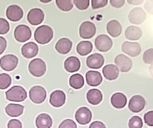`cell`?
<instances>
[{"instance_id": "obj_1", "label": "cell", "mask_w": 153, "mask_h": 128, "mask_svg": "<svg viewBox=\"0 0 153 128\" xmlns=\"http://www.w3.org/2000/svg\"><path fill=\"white\" fill-rule=\"evenodd\" d=\"M53 37V31L48 25H43L36 29L34 39L36 41L41 44L48 43Z\"/></svg>"}, {"instance_id": "obj_2", "label": "cell", "mask_w": 153, "mask_h": 128, "mask_svg": "<svg viewBox=\"0 0 153 128\" xmlns=\"http://www.w3.org/2000/svg\"><path fill=\"white\" fill-rule=\"evenodd\" d=\"M6 98L8 101L21 102L27 98V92L23 87L14 86L5 93Z\"/></svg>"}, {"instance_id": "obj_3", "label": "cell", "mask_w": 153, "mask_h": 128, "mask_svg": "<svg viewBox=\"0 0 153 128\" xmlns=\"http://www.w3.org/2000/svg\"><path fill=\"white\" fill-rule=\"evenodd\" d=\"M28 69L32 75L39 78L45 74L47 71V65L42 59L35 58L30 61Z\"/></svg>"}, {"instance_id": "obj_4", "label": "cell", "mask_w": 153, "mask_h": 128, "mask_svg": "<svg viewBox=\"0 0 153 128\" xmlns=\"http://www.w3.org/2000/svg\"><path fill=\"white\" fill-rule=\"evenodd\" d=\"M29 98L33 103L40 104L47 98V91L42 86H34L29 90Z\"/></svg>"}, {"instance_id": "obj_5", "label": "cell", "mask_w": 153, "mask_h": 128, "mask_svg": "<svg viewBox=\"0 0 153 128\" xmlns=\"http://www.w3.org/2000/svg\"><path fill=\"white\" fill-rule=\"evenodd\" d=\"M32 31L26 25H19L14 30V38L18 42L24 43L31 38Z\"/></svg>"}, {"instance_id": "obj_6", "label": "cell", "mask_w": 153, "mask_h": 128, "mask_svg": "<svg viewBox=\"0 0 153 128\" xmlns=\"http://www.w3.org/2000/svg\"><path fill=\"white\" fill-rule=\"evenodd\" d=\"M113 41L105 34L99 35L95 39V47L101 52H108L113 47Z\"/></svg>"}, {"instance_id": "obj_7", "label": "cell", "mask_w": 153, "mask_h": 128, "mask_svg": "<svg viewBox=\"0 0 153 128\" xmlns=\"http://www.w3.org/2000/svg\"><path fill=\"white\" fill-rule=\"evenodd\" d=\"M19 64V59L14 55H6L0 58V67L5 71H12Z\"/></svg>"}, {"instance_id": "obj_8", "label": "cell", "mask_w": 153, "mask_h": 128, "mask_svg": "<svg viewBox=\"0 0 153 128\" xmlns=\"http://www.w3.org/2000/svg\"><path fill=\"white\" fill-rule=\"evenodd\" d=\"M96 27L94 23L85 21L81 24L79 33L81 38L88 39L92 38L96 34Z\"/></svg>"}, {"instance_id": "obj_9", "label": "cell", "mask_w": 153, "mask_h": 128, "mask_svg": "<svg viewBox=\"0 0 153 128\" xmlns=\"http://www.w3.org/2000/svg\"><path fill=\"white\" fill-rule=\"evenodd\" d=\"M114 63L121 73H128L131 70L133 65L131 60L123 54L117 55L114 59Z\"/></svg>"}, {"instance_id": "obj_10", "label": "cell", "mask_w": 153, "mask_h": 128, "mask_svg": "<svg viewBox=\"0 0 153 128\" xmlns=\"http://www.w3.org/2000/svg\"><path fill=\"white\" fill-rule=\"evenodd\" d=\"M75 119L79 124L86 125L91 121L92 114H91V110L87 107H81L76 112Z\"/></svg>"}, {"instance_id": "obj_11", "label": "cell", "mask_w": 153, "mask_h": 128, "mask_svg": "<svg viewBox=\"0 0 153 128\" xmlns=\"http://www.w3.org/2000/svg\"><path fill=\"white\" fill-rule=\"evenodd\" d=\"M128 18L131 24L139 25L145 21L146 18V13L142 8L137 7L131 10Z\"/></svg>"}, {"instance_id": "obj_12", "label": "cell", "mask_w": 153, "mask_h": 128, "mask_svg": "<svg viewBox=\"0 0 153 128\" xmlns=\"http://www.w3.org/2000/svg\"><path fill=\"white\" fill-rule=\"evenodd\" d=\"M45 18V13L40 8H33L29 12L27 19L29 23L33 25H37L42 24Z\"/></svg>"}, {"instance_id": "obj_13", "label": "cell", "mask_w": 153, "mask_h": 128, "mask_svg": "<svg viewBox=\"0 0 153 128\" xmlns=\"http://www.w3.org/2000/svg\"><path fill=\"white\" fill-rule=\"evenodd\" d=\"M146 105V101L140 95H135L132 96L129 101L128 109L134 113H139L144 110Z\"/></svg>"}, {"instance_id": "obj_14", "label": "cell", "mask_w": 153, "mask_h": 128, "mask_svg": "<svg viewBox=\"0 0 153 128\" xmlns=\"http://www.w3.org/2000/svg\"><path fill=\"white\" fill-rule=\"evenodd\" d=\"M121 50L130 57H135L140 53L141 47L138 43L125 41L121 46Z\"/></svg>"}, {"instance_id": "obj_15", "label": "cell", "mask_w": 153, "mask_h": 128, "mask_svg": "<svg viewBox=\"0 0 153 128\" xmlns=\"http://www.w3.org/2000/svg\"><path fill=\"white\" fill-rule=\"evenodd\" d=\"M6 15L10 21L17 22L22 18L24 12L18 5L12 4L7 8Z\"/></svg>"}, {"instance_id": "obj_16", "label": "cell", "mask_w": 153, "mask_h": 128, "mask_svg": "<svg viewBox=\"0 0 153 128\" xmlns=\"http://www.w3.org/2000/svg\"><path fill=\"white\" fill-rule=\"evenodd\" d=\"M65 94L62 90L54 91L50 96V104L56 108L63 106L65 103Z\"/></svg>"}, {"instance_id": "obj_17", "label": "cell", "mask_w": 153, "mask_h": 128, "mask_svg": "<svg viewBox=\"0 0 153 128\" xmlns=\"http://www.w3.org/2000/svg\"><path fill=\"white\" fill-rule=\"evenodd\" d=\"M86 64L90 69H99L104 65V58L100 53H94L86 58Z\"/></svg>"}, {"instance_id": "obj_18", "label": "cell", "mask_w": 153, "mask_h": 128, "mask_svg": "<svg viewBox=\"0 0 153 128\" xmlns=\"http://www.w3.org/2000/svg\"><path fill=\"white\" fill-rule=\"evenodd\" d=\"M38 47L34 42H29L22 46L21 53L23 57L26 58H31L36 56L38 53Z\"/></svg>"}, {"instance_id": "obj_19", "label": "cell", "mask_w": 153, "mask_h": 128, "mask_svg": "<svg viewBox=\"0 0 153 128\" xmlns=\"http://www.w3.org/2000/svg\"><path fill=\"white\" fill-rule=\"evenodd\" d=\"M86 83L90 86H98L102 83V77L98 71L89 70L86 74Z\"/></svg>"}, {"instance_id": "obj_20", "label": "cell", "mask_w": 153, "mask_h": 128, "mask_svg": "<svg viewBox=\"0 0 153 128\" xmlns=\"http://www.w3.org/2000/svg\"><path fill=\"white\" fill-rule=\"evenodd\" d=\"M73 47V42L68 38H61L55 44V50L60 54L66 55L70 52Z\"/></svg>"}, {"instance_id": "obj_21", "label": "cell", "mask_w": 153, "mask_h": 128, "mask_svg": "<svg viewBox=\"0 0 153 128\" xmlns=\"http://www.w3.org/2000/svg\"><path fill=\"white\" fill-rule=\"evenodd\" d=\"M64 66L66 71L70 73H73L79 70L81 62L78 57L72 56V57H68L65 60Z\"/></svg>"}, {"instance_id": "obj_22", "label": "cell", "mask_w": 153, "mask_h": 128, "mask_svg": "<svg viewBox=\"0 0 153 128\" xmlns=\"http://www.w3.org/2000/svg\"><path fill=\"white\" fill-rule=\"evenodd\" d=\"M102 74L104 78L109 81H113L118 78L120 70L116 65L108 64L102 69Z\"/></svg>"}, {"instance_id": "obj_23", "label": "cell", "mask_w": 153, "mask_h": 128, "mask_svg": "<svg viewBox=\"0 0 153 128\" xmlns=\"http://www.w3.org/2000/svg\"><path fill=\"white\" fill-rule=\"evenodd\" d=\"M106 29L108 34L113 38L120 36L122 33L121 25L116 20H112L109 21L107 24Z\"/></svg>"}, {"instance_id": "obj_24", "label": "cell", "mask_w": 153, "mask_h": 128, "mask_svg": "<svg viewBox=\"0 0 153 128\" xmlns=\"http://www.w3.org/2000/svg\"><path fill=\"white\" fill-rule=\"evenodd\" d=\"M111 103L115 109H121L126 106L127 98L123 93H116L111 96Z\"/></svg>"}, {"instance_id": "obj_25", "label": "cell", "mask_w": 153, "mask_h": 128, "mask_svg": "<svg viewBox=\"0 0 153 128\" xmlns=\"http://www.w3.org/2000/svg\"><path fill=\"white\" fill-rule=\"evenodd\" d=\"M52 124V117L47 114H41L36 119V126L37 128H51Z\"/></svg>"}, {"instance_id": "obj_26", "label": "cell", "mask_w": 153, "mask_h": 128, "mask_svg": "<svg viewBox=\"0 0 153 128\" xmlns=\"http://www.w3.org/2000/svg\"><path fill=\"white\" fill-rule=\"evenodd\" d=\"M86 98L89 104L93 105H97L102 101L103 96L100 90L97 89H91L89 90L86 94Z\"/></svg>"}, {"instance_id": "obj_27", "label": "cell", "mask_w": 153, "mask_h": 128, "mask_svg": "<svg viewBox=\"0 0 153 128\" xmlns=\"http://www.w3.org/2000/svg\"><path fill=\"white\" fill-rule=\"evenodd\" d=\"M125 38L131 41L139 40L142 36V30L137 26H129L127 27L125 32Z\"/></svg>"}, {"instance_id": "obj_28", "label": "cell", "mask_w": 153, "mask_h": 128, "mask_svg": "<svg viewBox=\"0 0 153 128\" xmlns=\"http://www.w3.org/2000/svg\"><path fill=\"white\" fill-rule=\"evenodd\" d=\"M24 107L23 105L15 104H10L5 107V112L10 117L20 116L24 112Z\"/></svg>"}, {"instance_id": "obj_29", "label": "cell", "mask_w": 153, "mask_h": 128, "mask_svg": "<svg viewBox=\"0 0 153 128\" xmlns=\"http://www.w3.org/2000/svg\"><path fill=\"white\" fill-rule=\"evenodd\" d=\"M93 50V45L88 41L79 42L76 47V52L81 56H86L90 54Z\"/></svg>"}, {"instance_id": "obj_30", "label": "cell", "mask_w": 153, "mask_h": 128, "mask_svg": "<svg viewBox=\"0 0 153 128\" xmlns=\"http://www.w3.org/2000/svg\"><path fill=\"white\" fill-rule=\"evenodd\" d=\"M69 82V85L75 90H79L83 88L85 84L83 77L80 74H75L71 75Z\"/></svg>"}, {"instance_id": "obj_31", "label": "cell", "mask_w": 153, "mask_h": 128, "mask_svg": "<svg viewBox=\"0 0 153 128\" xmlns=\"http://www.w3.org/2000/svg\"><path fill=\"white\" fill-rule=\"evenodd\" d=\"M55 3L57 7L64 12H69L73 8V1L71 0H57Z\"/></svg>"}, {"instance_id": "obj_32", "label": "cell", "mask_w": 153, "mask_h": 128, "mask_svg": "<svg viewBox=\"0 0 153 128\" xmlns=\"http://www.w3.org/2000/svg\"><path fill=\"white\" fill-rule=\"evenodd\" d=\"M12 84V78L8 74L3 73L0 74V90L8 88Z\"/></svg>"}, {"instance_id": "obj_33", "label": "cell", "mask_w": 153, "mask_h": 128, "mask_svg": "<svg viewBox=\"0 0 153 128\" xmlns=\"http://www.w3.org/2000/svg\"><path fill=\"white\" fill-rule=\"evenodd\" d=\"M129 128H142L143 122L139 116H133L128 122Z\"/></svg>"}, {"instance_id": "obj_34", "label": "cell", "mask_w": 153, "mask_h": 128, "mask_svg": "<svg viewBox=\"0 0 153 128\" xmlns=\"http://www.w3.org/2000/svg\"><path fill=\"white\" fill-rule=\"evenodd\" d=\"M143 61L147 64L153 65V48H149L145 51L143 55Z\"/></svg>"}, {"instance_id": "obj_35", "label": "cell", "mask_w": 153, "mask_h": 128, "mask_svg": "<svg viewBox=\"0 0 153 128\" xmlns=\"http://www.w3.org/2000/svg\"><path fill=\"white\" fill-rule=\"evenodd\" d=\"M73 3L76 5V8L80 10H86L90 5L89 0H74Z\"/></svg>"}, {"instance_id": "obj_36", "label": "cell", "mask_w": 153, "mask_h": 128, "mask_svg": "<svg viewBox=\"0 0 153 128\" xmlns=\"http://www.w3.org/2000/svg\"><path fill=\"white\" fill-rule=\"evenodd\" d=\"M10 30V24L7 20L0 18V34H7Z\"/></svg>"}, {"instance_id": "obj_37", "label": "cell", "mask_w": 153, "mask_h": 128, "mask_svg": "<svg viewBox=\"0 0 153 128\" xmlns=\"http://www.w3.org/2000/svg\"><path fill=\"white\" fill-rule=\"evenodd\" d=\"M58 128H77V125L73 120L68 119L61 122Z\"/></svg>"}, {"instance_id": "obj_38", "label": "cell", "mask_w": 153, "mask_h": 128, "mask_svg": "<svg viewBox=\"0 0 153 128\" xmlns=\"http://www.w3.org/2000/svg\"><path fill=\"white\" fill-rule=\"evenodd\" d=\"M108 0H92L91 1V7L94 10L103 8L108 4Z\"/></svg>"}, {"instance_id": "obj_39", "label": "cell", "mask_w": 153, "mask_h": 128, "mask_svg": "<svg viewBox=\"0 0 153 128\" xmlns=\"http://www.w3.org/2000/svg\"><path fill=\"white\" fill-rule=\"evenodd\" d=\"M144 120L147 126L153 127V110L146 112L144 115Z\"/></svg>"}, {"instance_id": "obj_40", "label": "cell", "mask_w": 153, "mask_h": 128, "mask_svg": "<svg viewBox=\"0 0 153 128\" xmlns=\"http://www.w3.org/2000/svg\"><path fill=\"white\" fill-rule=\"evenodd\" d=\"M7 127L8 128H22V124L18 119H12L8 122Z\"/></svg>"}, {"instance_id": "obj_41", "label": "cell", "mask_w": 153, "mask_h": 128, "mask_svg": "<svg viewBox=\"0 0 153 128\" xmlns=\"http://www.w3.org/2000/svg\"><path fill=\"white\" fill-rule=\"evenodd\" d=\"M109 3L112 7L116 8H120L123 7L125 1V0H111Z\"/></svg>"}, {"instance_id": "obj_42", "label": "cell", "mask_w": 153, "mask_h": 128, "mask_svg": "<svg viewBox=\"0 0 153 128\" xmlns=\"http://www.w3.org/2000/svg\"><path fill=\"white\" fill-rule=\"evenodd\" d=\"M7 42L4 38L0 36V55L3 53L4 50L7 48Z\"/></svg>"}, {"instance_id": "obj_43", "label": "cell", "mask_w": 153, "mask_h": 128, "mask_svg": "<svg viewBox=\"0 0 153 128\" xmlns=\"http://www.w3.org/2000/svg\"><path fill=\"white\" fill-rule=\"evenodd\" d=\"M144 8L149 13L153 15V1H146Z\"/></svg>"}, {"instance_id": "obj_44", "label": "cell", "mask_w": 153, "mask_h": 128, "mask_svg": "<svg viewBox=\"0 0 153 128\" xmlns=\"http://www.w3.org/2000/svg\"><path fill=\"white\" fill-rule=\"evenodd\" d=\"M89 128H106V126L102 122L97 121L93 122L90 125Z\"/></svg>"}, {"instance_id": "obj_45", "label": "cell", "mask_w": 153, "mask_h": 128, "mask_svg": "<svg viewBox=\"0 0 153 128\" xmlns=\"http://www.w3.org/2000/svg\"><path fill=\"white\" fill-rule=\"evenodd\" d=\"M144 2L143 0H131L128 1V3L131 5H139Z\"/></svg>"}, {"instance_id": "obj_46", "label": "cell", "mask_w": 153, "mask_h": 128, "mask_svg": "<svg viewBox=\"0 0 153 128\" xmlns=\"http://www.w3.org/2000/svg\"><path fill=\"white\" fill-rule=\"evenodd\" d=\"M149 71H150V73L151 74V75L153 77V65H151L150 67H149Z\"/></svg>"}, {"instance_id": "obj_47", "label": "cell", "mask_w": 153, "mask_h": 128, "mask_svg": "<svg viewBox=\"0 0 153 128\" xmlns=\"http://www.w3.org/2000/svg\"><path fill=\"white\" fill-rule=\"evenodd\" d=\"M41 2H42V3H49V2H50L51 1L50 0V1H40Z\"/></svg>"}]
</instances>
